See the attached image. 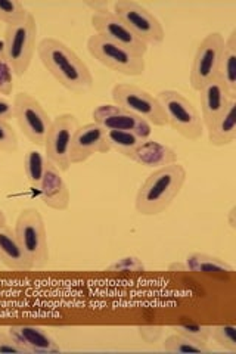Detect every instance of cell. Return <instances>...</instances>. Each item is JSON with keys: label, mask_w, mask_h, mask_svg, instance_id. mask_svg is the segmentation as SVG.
Segmentation results:
<instances>
[{"label": "cell", "mask_w": 236, "mask_h": 354, "mask_svg": "<svg viewBox=\"0 0 236 354\" xmlns=\"http://www.w3.org/2000/svg\"><path fill=\"white\" fill-rule=\"evenodd\" d=\"M36 50L44 68L66 91L86 93L93 87L95 79L87 64L64 41L55 37H44L39 41Z\"/></svg>", "instance_id": "6da1fadb"}, {"label": "cell", "mask_w": 236, "mask_h": 354, "mask_svg": "<svg viewBox=\"0 0 236 354\" xmlns=\"http://www.w3.org/2000/svg\"><path fill=\"white\" fill-rule=\"evenodd\" d=\"M188 179L182 164L174 162L154 170L139 187L134 208L142 216H158L181 195Z\"/></svg>", "instance_id": "7a4b0ae2"}, {"label": "cell", "mask_w": 236, "mask_h": 354, "mask_svg": "<svg viewBox=\"0 0 236 354\" xmlns=\"http://www.w3.org/2000/svg\"><path fill=\"white\" fill-rule=\"evenodd\" d=\"M15 235L28 257L33 269H43L49 263V243L46 225L39 209L28 207L18 214L15 221Z\"/></svg>", "instance_id": "3957f363"}, {"label": "cell", "mask_w": 236, "mask_h": 354, "mask_svg": "<svg viewBox=\"0 0 236 354\" xmlns=\"http://www.w3.org/2000/svg\"><path fill=\"white\" fill-rule=\"evenodd\" d=\"M37 21L31 12L18 24L6 26L3 35L5 57L17 77H22L30 68L37 48Z\"/></svg>", "instance_id": "277c9868"}, {"label": "cell", "mask_w": 236, "mask_h": 354, "mask_svg": "<svg viewBox=\"0 0 236 354\" xmlns=\"http://www.w3.org/2000/svg\"><path fill=\"white\" fill-rule=\"evenodd\" d=\"M158 99L164 115L167 120V126H170L179 135L188 140H199L204 133V123L199 111L194 106V104L185 97L177 91H161L155 95Z\"/></svg>", "instance_id": "5b68a950"}, {"label": "cell", "mask_w": 236, "mask_h": 354, "mask_svg": "<svg viewBox=\"0 0 236 354\" xmlns=\"http://www.w3.org/2000/svg\"><path fill=\"white\" fill-rule=\"evenodd\" d=\"M87 50L91 57L114 73L127 77H140L145 74V57L133 53L125 46L95 35L87 40Z\"/></svg>", "instance_id": "8992f818"}, {"label": "cell", "mask_w": 236, "mask_h": 354, "mask_svg": "<svg viewBox=\"0 0 236 354\" xmlns=\"http://www.w3.org/2000/svg\"><path fill=\"white\" fill-rule=\"evenodd\" d=\"M111 97L114 101V105L145 120L152 127L167 126V120L160 101L156 96L143 91V88L129 83H118L112 87Z\"/></svg>", "instance_id": "52a82bcc"}, {"label": "cell", "mask_w": 236, "mask_h": 354, "mask_svg": "<svg viewBox=\"0 0 236 354\" xmlns=\"http://www.w3.org/2000/svg\"><path fill=\"white\" fill-rule=\"evenodd\" d=\"M114 12L146 46H160L165 39L161 21L151 10L133 0H118L112 5Z\"/></svg>", "instance_id": "ba28073f"}, {"label": "cell", "mask_w": 236, "mask_h": 354, "mask_svg": "<svg viewBox=\"0 0 236 354\" xmlns=\"http://www.w3.org/2000/svg\"><path fill=\"white\" fill-rule=\"evenodd\" d=\"M14 118L24 136L36 147H44L48 133L52 126V118L46 109L30 93L19 92L14 97Z\"/></svg>", "instance_id": "9c48e42d"}, {"label": "cell", "mask_w": 236, "mask_h": 354, "mask_svg": "<svg viewBox=\"0 0 236 354\" xmlns=\"http://www.w3.org/2000/svg\"><path fill=\"white\" fill-rule=\"evenodd\" d=\"M78 127L80 123L74 114H61L52 120L51 130L44 140V157L62 173L71 167L70 151Z\"/></svg>", "instance_id": "30bf717a"}, {"label": "cell", "mask_w": 236, "mask_h": 354, "mask_svg": "<svg viewBox=\"0 0 236 354\" xmlns=\"http://www.w3.org/2000/svg\"><path fill=\"white\" fill-rule=\"evenodd\" d=\"M223 49L224 37L220 32H210L198 44L189 73V83L195 92H199L210 80L217 77Z\"/></svg>", "instance_id": "8fae6325"}, {"label": "cell", "mask_w": 236, "mask_h": 354, "mask_svg": "<svg viewBox=\"0 0 236 354\" xmlns=\"http://www.w3.org/2000/svg\"><path fill=\"white\" fill-rule=\"evenodd\" d=\"M92 26L96 35L117 43L120 46H125L133 53L145 57V53L148 52V46L139 37L134 36V32L112 10H107L102 14H92Z\"/></svg>", "instance_id": "7c38bea8"}, {"label": "cell", "mask_w": 236, "mask_h": 354, "mask_svg": "<svg viewBox=\"0 0 236 354\" xmlns=\"http://www.w3.org/2000/svg\"><path fill=\"white\" fill-rule=\"evenodd\" d=\"M93 123L99 124L105 130H126L136 133L143 139H149L152 133V126L145 120L136 117L129 111L117 105L104 104L93 109L92 113Z\"/></svg>", "instance_id": "4fadbf2b"}, {"label": "cell", "mask_w": 236, "mask_h": 354, "mask_svg": "<svg viewBox=\"0 0 236 354\" xmlns=\"http://www.w3.org/2000/svg\"><path fill=\"white\" fill-rule=\"evenodd\" d=\"M111 152L107 131L96 123H89L77 129L70 151L71 165L83 164L95 153Z\"/></svg>", "instance_id": "5bb4252c"}, {"label": "cell", "mask_w": 236, "mask_h": 354, "mask_svg": "<svg viewBox=\"0 0 236 354\" xmlns=\"http://www.w3.org/2000/svg\"><path fill=\"white\" fill-rule=\"evenodd\" d=\"M37 192L42 203L46 207L56 209V212L69 209L71 203V192L69 189V185L64 180L62 171L56 169V165L49 160H46V169H44L43 179L37 187Z\"/></svg>", "instance_id": "9a60e30c"}, {"label": "cell", "mask_w": 236, "mask_h": 354, "mask_svg": "<svg viewBox=\"0 0 236 354\" xmlns=\"http://www.w3.org/2000/svg\"><path fill=\"white\" fill-rule=\"evenodd\" d=\"M8 332L15 338L18 344L33 354H56L61 353V347L46 329L31 325L9 326Z\"/></svg>", "instance_id": "2e32d148"}, {"label": "cell", "mask_w": 236, "mask_h": 354, "mask_svg": "<svg viewBox=\"0 0 236 354\" xmlns=\"http://www.w3.org/2000/svg\"><path fill=\"white\" fill-rule=\"evenodd\" d=\"M226 86L221 83L219 77L210 80L204 87L199 91V102H201V118L204 127L210 126L224 109L228 108L232 101Z\"/></svg>", "instance_id": "e0dca14e"}, {"label": "cell", "mask_w": 236, "mask_h": 354, "mask_svg": "<svg viewBox=\"0 0 236 354\" xmlns=\"http://www.w3.org/2000/svg\"><path fill=\"white\" fill-rule=\"evenodd\" d=\"M127 158L145 169L156 170L177 162V153L174 149L164 145L161 142L146 139L136 149L127 155Z\"/></svg>", "instance_id": "ac0fdd59"}, {"label": "cell", "mask_w": 236, "mask_h": 354, "mask_svg": "<svg viewBox=\"0 0 236 354\" xmlns=\"http://www.w3.org/2000/svg\"><path fill=\"white\" fill-rule=\"evenodd\" d=\"M0 263H3L10 270H33L31 263L15 235V230L8 225L0 226Z\"/></svg>", "instance_id": "d6986e66"}, {"label": "cell", "mask_w": 236, "mask_h": 354, "mask_svg": "<svg viewBox=\"0 0 236 354\" xmlns=\"http://www.w3.org/2000/svg\"><path fill=\"white\" fill-rule=\"evenodd\" d=\"M206 129L208 131V140L212 147L223 148L232 145L236 139V99H232L221 115H219Z\"/></svg>", "instance_id": "ffe728a7"}, {"label": "cell", "mask_w": 236, "mask_h": 354, "mask_svg": "<svg viewBox=\"0 0 236 354\" xmlns=\"http://www.w3.org/2000/svg\"><path fill=\"white\" fill-rule=\"evenodd\" d=\"M217 77L226 86L229 95L236 99V30L224 39V49Z\"/></svg>", "instance_id": "44dd1931"}, {"label": "cell", "mask_w": 236, "mask_h": 354, "mask_svg": "<svg viewBox=\"0 0 236 354\" xmlns=\"http://www.w3.org/2000/svg\"><path fill=\"white\" fill-rule=\"evenodd\" d=\"M186 272L207 273V274H221L232 273L233 266L219 257L210 256L206 252H190L185 260Z\"/></svg>", "instance_id": "7402d4cb"}, {"label": "cell", "mask_w": 236, "mask_h": 354, "mask_svg": "<svg viewBox=\"0 0 236 354\" xmlns=\"http://www.w3.org/2000/svg\"><path fill=\"white\" fill-rule=\"evenodd\" d=\"M107 131V140L111 151H117L118 153L127 155L136 149L142 142L146 139L140 138L136 133L126 131V130H105Z\"/></svg>", "instance_id": "603a6c76"}, {"label": "cell", "mask_w": 236, "mask_h": 354, "mask_svg": "<svg viewBox=\"0 0 236 354\" xmlns=\"http://www.w3.org/2000/svg\"><path fill=\"white\" fill-rule=\"evenodd\" d=\"M163 348L168 353H174V354H192V353L206 354L211 351L210 347L204 344V342L194 341L188 337L177 334V332L165 338V341L163 342Z\"/></svg>", "instance_id": "cb8c5ba5"}, {"label": "cell", "mask_w": 236, "mask_h": 354, "mask_svg": "<svg viewBox=\"0 0 236 354\" xmlns=\"http://www.w3.org/2000/svg\"><path fill=\"white\" fill-rule=\"evenodd\" d=\"M44 169H46V157L36 149H30L26 153L24 160V171L26 177L33 189L37 191V187L42 183Z\"/></svg>", "instance_id": "d4e9b609"}, {"label": "cell", "mask_w": 236, "mask_h": 354, "mask_svg": "<svg viewBox=\"0 0 236 354\" xmlns=\"http://www.w3.org/2000/svg\"><path fill=\"white\" fill-rule=\"evenodd\" d=\"M28 15V10L18 0H0V21L6 26H15L24 21Z\"/></svg>", "instance_id": "484cf974"}, {"label": "cell", "mask_w": 236, "mask_h": 354, "mask_svg": "<svg viewBox=\"0 0 236 354\" xmlns=\"http://www.w3.org/2000/svg\"><path fill=\"white\" fill-rule=\"evenodd\" d=\"M236 326L235 325H219L211 326L210 337L215 339L216 344L223 350L236 353Z\"/></svg>", "instance_id": "4316f807"}, {"label": "cell", "mask_w": 236, "mask_h": 354, "mask_svg": "<svg viewBox=\"0 0 236 354\" xmlns=\"http://www.w3.org/2000/svg\"><path fill=\"white\" fill-rule=\"evenodd\" d=\"M173 330L177 332V334H181L183 337H188V338L194 339V341L204 342V344H208V341L211 339V337H210L211 326H207V325L185 324V325L173 326Z\"/></svg>", "instance_id": "83f0119b"}, {"label": "cell", "mask_w": 236, "mask_h": 354, "mask_svg": "<svg viewBox=\"0 0 236 354\" xmlns=\"http://www.w3.org/2000/svg\"><path fill=\"white\" fill-rule=\"evenodd\" d=\"M18 149V136L8 121H0V151L12 153Z\"/></svg>", "instance_id": "f1b7e54d"}, {"label": "cell", "mask_w": 236, "mask_h": 354, "mask_svg": "<svg viewBox=\"0 0 236 354\" xmlns=\"http://www.w3.org/2000/svg\"><path fill=\"white\" fill-rule=\"evenodd\" d=\"M14 71L6 57H0V96H9L14 91Z\"/></svg>", "instance_id": "f546056e"}, {"label": "cell", "mask_w": 236, "mask_h": 354, "mask_svg": "<svg viewBox=\"0 0 236 354\" xmlns=\"http://www.w3.org/2000/svg\"><path fill=\"white\" fill-rule=\"evenodd\" d=\"M145 263L142 259L136 256H126L116 260L112 264L108 266V270L111 272H143L145 270Z\"/></svg>", "instance_id": "4dcf8cb0"}, {"label": "cell", "mask_w": 236, "mask_h": 354, "mask_svg": "<svg viewBox=\"0 0 236 354\" xmlns=\"http://www.w3.org/2000/svg\"><path fill=\"white\" fill-rule=\"evenodd\" d=\"M27 354L15 338L6 330H0V354Z\"/></svg>", "instance_id": "1f68e13d"}, {"label": "cell", "mask_w": 236, "mask_h": 354, "mask_svg": "<svg viewBox=\"0 0 236 354\" xmlns=\"http://www.w3.org/2000/svg\"><path fill=\"white\" fill-rule=\"evenodd\" d=\"M139 329V334L140 337L146 341V342H154L161 337V328H156V326H140Z\"/></svg>", "instance_id": "d6a6232c"}, {"label": "cell", "mask_w": 236, "mask_h": 354, "mask_svg": "<svg viewBox=\"0 0 236 354\" xmlns=\"http://www.w3.org/2000/svg\"><path fill=\"white\" fill-rule=\"evenodd\" d=\"M14 117V104L0 96V121H9Z\"/></svg>", "instance_id": "836d02e7"}, {"label": "cell", "mask_w": 236, "mask_h": 354, "mask_svg": "<svg viewBox=\"0 0 236 354\" xmlns=\"http://www.w3.org/2000/svg\"><path fill=\"white\" fill-rule=\"evenodd\" d=\"M84 6L92 10L93 14H102L109 10V3L108 2H84Z\"/></svg>", "instance_id": "e575fe53"}, {"label": "cell", "mask_w": 236, "mask_h": 354, "mask_svg": "<svg viewBox=\"0 0 236 354\" xmlns=\"http://www.w3.org/2000/svg\"><path fill=\"white\" fill-rule=\"evenodd\" d=\"M228 221H229V226H230L232 229H235V225H236V221H235V207H233V208L230 209V212H229Z\"/></svg>", "instance_id": "d590c367"}, {"label": "cell", "mask_w": 236, "mask_h": 354, "mask_svg": "<svg viewBox=\"0 0 236 354\" xmlns=\"http://www.w3.org/2000/svg\"><path fill=\"white\" fill-rule=\"evenodd\" d=\"M170 269L172 270H183V272H186V266H185V263H173V264H170Z\"/></svg>", "instance_id": "8d00e7d4"}, {"label": "cell", "mask_w": 236, "mask_h": 354, "mask_svg": "<svg viewBox=\"0 0 236 354\" xmlns=\"http://www.w3.org/2000/svg\"><path fill=\"white\" fill-rule=\"evenodd\" d=\"M0 57H5V39L0 37Z\"/></svg>", "instance_id": "74e56055"}, {"label": "cell", "mask_w": 236, "mask_h": 354, "mask_svg": "<svg viewBox=\"0 0 236 354\" xmlns=\"http://www.w3.org/2000/svg\"><path fill=\"white\" fill-rule=\"evenodd\" d=\"M3 225H6V216L2 209H0V226H3Z\"/></svg>", "instance_id": "f35d334b"}]
</instances>
